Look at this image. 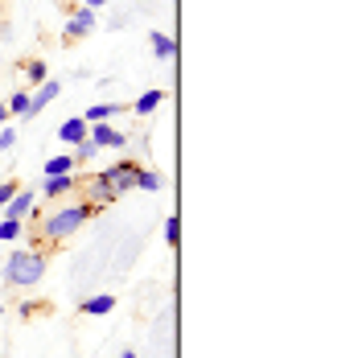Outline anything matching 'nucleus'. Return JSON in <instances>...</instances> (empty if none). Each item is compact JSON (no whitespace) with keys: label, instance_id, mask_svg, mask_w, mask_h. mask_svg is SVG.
Wrapping results in <instances>:
<instances>
[{"label":"nucleus","instance_id":"f257e3e1","mask_svg":"<svg viewBox=\"0 0 358 358\" xmlns=\"http://www.w3.org/2000/svg\"><path fill=\"white\" fill-rule=\"evenodd\" d=\"M95 215H99L95 206H87V202H71V206H58V210H50L45 218H37V231H41L45 243H66V239L78 235Z\"/></svg>","mask_w":358,"mask_h":358},{"label":"nucleus","instance_id":"f03ea898","mask_svg":"<svg viewBox=\"0 0 358 358\" xmlns=\"http://www.w3.org/2000/svg\"><path fill=\"white\" fill-rule=\"evenodd\" d=\"M50 268V255L37 248H21L4 259V285L8 288H34Z\"/></svg>","mask_w":358,"mask_h":358},{"label":"nucleus","instance_id":"7ed1b4c3","mask_svg":"<svg viewBox=\"0 0 358 358\" xmlns=\"http://www.w3.org/2000/svg\"><path fill=\"white\" fill-rule=\"evenodd\" d=\"M103 181H108L111 189H115V198H124V194H132L136 189V173H141V161H120V165H111V169H99Z\"/></svg>","mask_w":358,"mask_h":358},{"label":"nucleus","instance_id":"20e7f679","mask_svg":"<svg viewBox=\"0 0 358 358\" xmlns=\"http://www.w3.org/2000/svg\"><path fill=\"white\" fill-rule=\"evenodd\" d=\"M74 189H78V194H83V202H87V206H95V210H103V206H111V202H115V189L103 181V173L83 178V185H74Z\"/></svg>","mask_w":358,"mask_h":358},{"label":"nucleus","instance_id":"39448f33","mask_svg":"<svg viewBox=\"0 0 358 358\" xmlns=\"http://www.w3.org/2000/svg\"><path fill=\"white\" fill-rule=\"evenodd\" d=\"M87 141L99 144V148H124V144H128V136H124L120 128H111L108 120H99V124H91V128H87Z\"/></svg>","mask_w":358,"mask_h":358},{"label":"nucleus","instance_id":"423d86ee","mask_svg":"<svg viewBox=\"0 0 358 358\" xmlns=\"http://www.w3.org/2000/svg\"><path fill=\"white\" fill-rule=\"evenodd\" d=\"M91 29H95V8L83 4V8H74L71 13V21H66V37H62V41L71 45V41H78V37H87Z\"/></svg>","mask_w":358,"mask_h":358},{"label":"nucleus","instance_id":"0eeeda50","mask_svg":"<svg viewBox=\"0 0 358 358\" xmlns=\"http://www.w3.org/2000/svg\"><path fill=\"white\" fill-rule=\"evenodd\" d=\"M58 95H62V83H58V78H45L34 95H29V115H25V120H34L37 111H45L54 99H58Z\"/></svg>","mask_w":358,"mask_h":358},{"label":"nucleus","instance_id":"6e6552de","mask_svg":"<svg viewBox=\"0 0 358 358\" xmlns=\"http://www.w3.org/2000/svg\"><path fill=\"white\" fill-rule=\"evenodd\" d=\"M37 206V194L34 189H17L8 202H4V218H29Z\"/></svg>","mask_w":358,"mask_h":358},{"label":"nucleus","instance_id":"1a4fd4ad","mask_svg":"<svg viewBox=\"0 0 358 358\" xmlns=\"http://www.w3.org/2000/svg\"><path fill=\"white\" fill-rule=\"evenodd\" d=\"M74 185H78L74 173H66V178H45V181H41V198H62V194H74Z\"/></svg>","mask_w":358,"mask_h":358},{"label":"nucleus","instance_id":"9d476101","mask_svg":"<svg viewBox=\"0 0 358 358\" xmlns=\"http://www.w3.org/2000/svg\"><path fill=\"white\" fill-rule=\"evenodd\" d=\"M87 128H91V124H87L83 115H71V120H66V124L58 128V136H62V141H66V144L74 148L78 141H87Z\"/></svg>","mask_w":358,"mask_h":358},{"label":"nucleus","instance_id":"9b49d317","mask_svg":"<svg viewBox=\"0 0 358 358\" xmlns=\"http://www.w3.org/2000/svg\"><path fill=\"white\" fill-rule=\"evenodd\" d=\"M111 309H115V296H108V292H99V296L83 301V313H87V317H108Z\"/></svg>","mask_w":358,"mask_h":358},{"label":"nucleus","instance_id":"f8f14e48","mask_svg":"<svg viewBox=\"0 0 358 358\" xmlns=\"http://www.w3.org/2000/svg\"><path fill=\"white\" fill-rule=\"evenodd\" d=\"M152 54H157L161 62H169V58H178V41L169 34H152Z\"/></svg>","mask_w":358,"mask_h":358},{"label":"nucleus","instance_id":"ddd939ff","mask_svg":"<svg viewBox=\"0 0 358 358\" xmlns=\"http://www.w3.org/2000/svg\"><path fill=\"white\" fill-rule=\"evenodd\" d=\"M161 103H165V91H144L141 99L132 103V111H136V115H148V111H157Z\"/></svg>","mask_w":358,"mask_h":358},{"label":"nucleus","instance_id":"4468645a","mask_svg":"<svg viewBox=\"0 0 358 358\" xmlns=\"http://www.w3.org/2000/svg\"><path fill=\"white\" fill-rule=\"evenodd\" d=\"M21 71H25V78H29L34 87H41V83L50 78V66H45L41 58H29V62H21Z\"/></svg>","mask_w":358,"mask_h":358},{"label":"nucleus","instance_id":"2eb2a0df","mask_svg":"<svg viewBox=\"0 0 358 358\" xmlns=\"http://www.w3.org/2000/svg\"><path fill=\"white\" fill-rule=\"evenodd\" d=\"M74 169H78V165H74L71 157H50V161H45V178H66Z\"/></svg>","mask_w":358,"mask_h":358},{"label":"nucleus","instance_id":"dca6fc26","mask_svg":"<svg viewBox=\"0 0 358 358\" xmlns=\"http://www.w3.org/2000/svg\"><path fill=\"white\" fill-rule=\"evenodd\" d=\"M95 157H99V144H91V141H78V144H74V152H71L74 165H91Z\"/></svg>","mask_w":358,"mask_h":358},{"label":"nucleus","instance_id":"f3484780","mask_svg":"<svg viewBox=\"0 0 358 358\" xmlns=\"http://www.w3.org/2000/svg\"><path fill=\"white\" fill-rule=\"evenodd\" d=\"M120 111H124V103H95L83 120H87V124H99V120H111V115H120Z\"/></svg>","mask_w":358,"mask_h":358},{"label":"nucleus","instance_id":"a211bd4d","mask_svg":"<svg viewBox=\"0 0 358 358\" xmlns=\"http://www.w3.org/2000/svg\"><path fill=\"white\" fill-rule=\"evenodd\" d=\"M21 235H25V218H4V222H0V239H4V243H13V239H21Z\"/></svg>","mask_w":358,"mask_h":358},{"label":"nucleus","instance_id":"6ab92c4d","mask_svg":"<svg viewBox=\"0 0 358 358\" xmlns=\"http://www.w3.org/2000/svg\"><path fill=\"white\" fill-rule=\"evenodd\" d=\"M4 108L25 120V115H29V95H25V91H13V99H4Z\"/></svg>","mask_w":358,"mask_h":358},{"label":"nucleus","instance_id":"aec40b11","mask_svg":"<svg viewBox=\"0 0 358 358\" xmlns=\"http://www.w3.org/2000/svg\"><path fill=\"white\" fill-rule=\"evenodd\" d=\"M136 189L157 194V189H161V173H152V169H144V165H141V173H136Z\"/></svg>","mask_w":358,"mask_h":358},{"label":"nucleus","instance_id":"412c9836","mask_svg":"<svg viewBox=\"0 0 358 358\" xmlns=\"http://www.w3.org/2000/svg\"><path fill=\"white\" fill-rule=\"evenodd\" d=\"M13 148H17V132L4 128V132H0V152H13Z\"/></svg>","mask_w":358,"mask_h":358},{"label":"nucleus","instance_id":"4be33fe9","mask_svg":"<svg viewBox=\"0 0 358 358\" xmlns=\"http://www.w3.org/2000/svg\"><path fill=\"white\" fill-rule=\"evenodd\" d=\"M165 243L178 248V218H165Z\"/></svg>","mask_w":358,"mask_h":358},{"label":"nucleus","instance_id":"5701e85b","mask_svg":"<svg viewBox=\"0 0 358 358\" xmlns=\"http://www.w3.org/2000/svg\"><path fill=\"white\" fill-rule=\"evenodd\" d=\"M17 189H21L17 181H0V210H4V202H8V198H13Z\"/></svg>","mask_w":358,"mask_h":358},{"label":"nucleus","instance_id":"b1692460","mask_svg":"<svg viewBox=\"0 0 358 358\" xmlns=\"http://www.w3.org/2000/svg\"><path fill=\"white\" fill-rule=\"evenodd\" d=\"M83 4H87V8H99V4H108V0H83Z\"/></svg>","mask_w":358,"mask_h":358},{"label":"nucleus","instance_id":"393cba45","mask_svg":"<svg viewBox=\"0 0 358 358\" xmlns=\"http://www.w3.org/2000/svg\"><path fill=\"white\" fill-rule=\"evenodd\" d=\"M4 120H8V108H4V99H0V124H4Z\"/></svg>","mask_w":358,"mask_h":358},{"label":"nucleus","instance_id":"a878e982","mask_svg":"<svg viewBox=\"0 0 358 358\" xmlns=\"http://www.w3.org/2000/svg\"><path fill=\"white\" fill-rule=\"evenodd\" d=\"M120 358H136V355H132V350H124V355H120Z\"/></svg>","mask_w":358,"mask_h":358}]
</instances>
